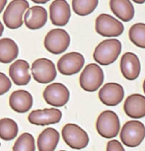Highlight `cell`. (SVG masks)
<instances>
[{
	"label": "cell",
	"mask_w": 145,
	"mask_h": 151,
	"mask_svg": "<svg viewBox=\"0 0 145 151\" xmlns=\"http://www.w3.org/2000/svg\"><path fill=\"white\" fill-rule=\"evenodd\" d=\"M121 52V44L116 39L106 40L97 45L93 58L101 65L113 63Z\"/></svg>",
	"instance_id": "cell-1"
},
{
	"label": "cell",
	"mask_w": 145,
	"mask_h": 151,
	"mask_svg": "<svg viewBox=\"0 0 145 151\" xmlns=\"http://www.w3.org/2000/svg\"><path fill=\"white\" fill-rule=\"evenodd\" d=\"M29 9V2L26 0H13L8 4L3 14V22L9 29H18L23 25L24 13Z\"/></svg>",
	"instance_id": "cell-2"
},
{
	"label": "cell",
	"mask_w": 145,
	"mask_h": 151,
	"mask_svg": "<svg viewBox=\"0 0 145 151\" xmlns=\"http://www.w3.org/2000/svg\"><path fill=\"white\" fill-rule=\"evenodd\" d=\"M80 86L87 92H95L104 82V72L98 64L90 63L81 72Z\"/></svg>",
	"instance_id": "cell-3"
},
{
	"label": "cell",
	"mask_w": 145,
	"mask_h": 151,
	"mask_svg": "<svg viewBox=\"0 0 145 151\" xmlns=\"http://www.w3.org/2000/svg\"><path fill=\"white\" fill-rule=\"evenodd\" d=\"M145 138V127L139 121H129L123 124L121 130V139L124 145L136 147Z\"/></svg>",
	"instance_id": "cell-4"
},
{
	"label": "cell",
	"mask_w": 145,
	"mask_h": 151,
	"mask_svg": "<svg viewBox=\"0 0 145 151\" xmlns=\"http://www.w3.org/2000/svg\"><path fill=\"white\" fill-rule=\"evenodd\" d=\"M97 132L105 138H113L119 132V119L113 111H105L97 119Z\"/></svg>",
	"instance_id": "cell-5"
},
{
	"label": "cell",
	"mask_w": 145,
	"mask_h": 151,
	"mask_svg": "<svg viewBox=\"0 0 145 151\" xmlns=\"http://www.w3.org/2000/svg\"><path fill=\"white\" fill-rule=\"evenodd\" d=\"M45 47L53 55H60L67 50L70 45V36L62 29L50 31L45 38Z\"/></svg>",
	"instance_id": "cell-6"
},
{
	"label": "cell",
	"mask_w": 145,
	"mask_h": 151,
	"mask_svg": "<svg viewBox=\"0 0 145 151\" xmlns=\"http://www.w3.org/2000/svg\"><path fill=\"white\" fill-rule=\"evenodd\" d=\"M64 142L72 149H83L89 143V136L84 129L75 124H67L62 129Z\"/></svg>",
	"instance_id": "cell-7"
},
{
	"label": "cell",
	"mask_w": 145,
	"mask_h": 151,
	"mask_svg": "<svg viewBox=\"0 0 145 151\" xmlns=\"http://www.w3.org/2000/svg\"><path fill=\"white\" fill-rule=\"evenodd\" d=\"M33 78L41 84H47L56 78V67L47 58H39L33 62L31 67Z\"/></svg>",
	"instance_id": "cell-8"
},
{
	"label": "cell",
	"mask_w": 145,
	"mask_h": 151,
	"mask_svg": "<svg viewBox=\"0 0 145 151\" xmlns=\"http://www.w3.org/2000/svg\"><path fill=\"white\" fill-rule=\"evenodd\" d=\"M123 23L108 14H101L96 19V32L103 37H118L123 33Z\"/></svg>",
	"instance_id": "cell-9"
},
{
	"label": "cell",
	"mask_w": 145,
	"mask_h": 151,
	"mask_svg": "<svg viewBox=\"0 0 145 151\" xmlns=\"http://www.w3.org/2000/svg\"><path fill=\"white\" fill-rule=\"evenodd\" d=\"M45 101L53 107H63L69 101L70 93L62 83H52L45 87L42 93Z\"/></svg>",
	"instance_id": "cell-10"
},
{
	"label": "cell",
	"mask_w": 145,
	"mask_h": 151,
	"mask_svg": "<svg viewBox=\"0 0 145 151\" xmlns=\"http://www.w3.org/2000/svg\"><path fill=\"white\" fill-rule=\"evenodd\" d=\"M84 56L79 52H69L59 58L57 69L63 75H73L78 73L84 66Z\"/></svg>",
	"instance_id": "cell-11"
},
{
	"label": "cell",
	"mask_w": 145,
	"mask_h": 151,
	"mask_svg": "<svg viewBox=\"0 0 145 151\" xmlns=\"http://www.w3.org/2000/svg\"><path fill=\"white\" fill-rule=\"evenodd\" d=\"M62 113L56 108H50L44 110H35L30 113L28 119L34 125L45 127L48 124H55L60 122Z\"/></svg>",
	"instance_id": "cell-12"
},
{
	"label": "cell",
	"mask_w": 145,
	"mask_h": 151,
	"mask_svg": "<svg viewBox=\"0 0 145 151\" xmlns=\"http://www.w3.org/2000/svg\"><path fill=\"white\" fill-rule=\"evenodd\" d=\"M124 90L118 83H107L100 89L99 98L101 102L106 106H116L123 101Z\"/></svg>",
	"instance_id": "cell-13"
},
{
	"label": "cell",
	"mask_w": 145,
	"mask_h": 151,
	"mask_svg": "<svg viewBox=\"0 0 145 151\" xmlns=\"http://www.w3.org/2000/svg\"><path fill=\"white\" fill-rule=\"evenodd\" d=\"M71 11L66 0H55L50 6V18L55 26H65L70 19Z\"/></svg>",
	"instance_id": "cell-14"
},
{
	"label": "cell",
	"mask_w": 145,
	"mask_h": 151,
	"mask_svg": "<svg viewBox=\"0 0 145 151\" xmlns=\"http://www.w3.org/2000/svg\"><path fill=\"white\" fill-rule=\"evenodd\" d=\"M30 64L24 59H17L9 67V76L13 83L18 86H24L31 81Z\"/></svg>",
	"instance_id": "cell-15"
},
{
	"label": "cell",
	"mask_w": 145,
	"mask_h": 151,
	"mask_svg": "<svg viewBox=\"0 0 145 151\" xmlns=\"http://www.w3.org/2000/svg\"><path fill=\"white\" fill-rule=\"evenodd\" d=\"M140 61L138 56L132 52H126L121 59V70L127 80H135L140 74Z\"/></svg>",
	"instance_id": "cell-16"
},
{
	"label": "cell",
	"mask_w": 145,
	"mask_h": 151,
	"mask_svg": "<svg viewBox=\"0 0 145 151\" xmlns=\"http://www.w3.org/2000/svg\"><path fill=\"white\" fill-rule=\"evenodd\" d=\"M33 96L26 90H16L10 95L9 105L14 112L24 114L29 112L33 106Z\"/></svg>",
	"instance_id": "cell-17"
},
{
	"label": "cell",
	"mask_w": 145,
	"mask_h": 151,
	"mask_svg": "<svg viewBox=\"0 0 145 151\" xmlns=\"http://www.w3.org/2000/svg\"><path fill=\"white\" fill-rule=\"evenodd\" d=\"M25 25L30 30H39L45 25L47 21V12L42 6H33L29 8L23 18Z\"/></svg>",
	"instance_id": "cell-18"
},
{
	"label": "cell",
	"mask_w": 145,
	"mask_h": 151,
	"mask_svg": "<svg viewBox=\"0 0 145 151\" xmlns=\"http://www.w3.org/2000/svg\"><path fill=\"white\" fill-rule=\"evenodd\" d=\"M124 113L131 119H141L145 116V97L140 94L128 96L123 105Z\"/></svg>",
	"instance_id": "cell-19"
},
{
	"label": "cell",
	"mask_w": 145,
	"mask_h": 151,
	"mask_svg": "<svg viewBox=\"0 0 145 151\" xmlns=\"http://www.w3.org/2000/svg\"><path fill=\"white\" fill-rule=\"evenodd\" d=\"M59 141V133L55 129L47 127L38 137L39 151H55Z\"/></svg>",
	"instance_id": "cell-20"
},
{
	"label": "cell",
	"mask_w": 145,
	"mask_h": 151,
	"mask_svg": "<svg viewBox=\"0 0 145 151\" xmlns=\"http://www.w3.org/2000/svg\"><path fill=\"white\" fill-rule=\"evenodd\" d=\"M110 7L113 13L123 22L130 21L134 16V8L129 0H110Z\"/></svg>",
	"instance_id": "cell-21"
},
{
	"label": "cell",
	"mask_w": 145,
	"mask_h": 151,
	"mask_svg": "<svg viewBox=\"0 0 145 151\" xmlns=\"http://www.w3.org/2000/svg\"><path fill=\"white\" fill-rule=\"evenodd\" d=\"M19 55V47L12 39L0 40V62L4 64L15 60Z\"/></svg>",
	"instance_id": "cell-22"
},
{
	"label": "cell",
	"mask_w": 145,
	"mask_h": 151,
	"mask_svg": "<svg viewBox=\"0 0 145 151\" xmlns=\"http://www.w3.org/2000/svg\"><path fill=\"white\" fill-rule=\"evenodd\" d=\"M18 132V124L14 119L9 118H4L0 119V138L2 140H12L17 136Z\"/></svg>",
	"instance_id": "cell-23"
},
{
	"label": "cell",
	"mask_w": 145,
	"mask_h": 151,
	"mask_svg": "<svg viewBox=\"0 0 145 151\" xmlns=\"http://www.w3.org/2000/svg\"><path fill=\"white\" fill-rule=\"evenodd\" d=\"M99 0H72V9L79 16L89 15L98 6Z\"/></svg>",
	"instance_id": "cell-24"
},
{
	"label": "cell",
	"mask_w": 145,
	"mask_h": 151,
	"mask_svg": "<svg viewBox=\"0 0 145 151\" xmlns=\"http://www.w3.org/2000/svg\"><path fill=\"white\" fill-rule=\"evenodd\" d=\"M129 39L132 44L141 48H145V24L136 23L129 29Z\"/></svg>",
	"instance_id": "cell-25"
},
{
	"label": "cell",
	"mask_w": 145,
	"mask_h": 151,
	"mask_svg": "<svg viewBox=\"0 0 145 151\" xmlns=\"http://www.w3.org/2000/svg\"><path fill=\"white\" fill-rule=\"evenodd\" d=\"M36 143L34 136L29 132L23 133L14 143L13 151H35Z\"/></svg>",
	"instance_id": "cell-26"
},
{
	"label": "cell",
	"mask_w": 145,
	"mask_h": 151,
	"mask_svg": "<svg viewBox=\"0 0 145 151\" xmlns=\"http://www.w3.org/2000/svg\"><path fill=\"white\" fill-rule=\"evenodd\" d=\"M12 82L4 73L0 72V96L6 94L11 89Z\"/></svg>",
	"instance_id": "cell-27"
},
{
	"label": "cell",
	"mask_w": 145,
	"mask_h": 151,
	"mask_svg": "<svg viewBox=\"0 0 145 151\" xmlns=\"http://www.w3.org/2000/svg\"><path fill=\"white\" fill-rule=\"evenodd\" d=\"M107 151H126L121 143L118 140H111L108 142Z\"/></svg>",
	"instance_id": "cell-28"
},
{
	"label": "cell",
	"mask_w": 145,
	"mask_h": 151,
	"mask_svg": "<svg viewBox=\"0 0 145 151\" xmlns=\"http://www.w3.org/2000/svg\"><path fill=\"white\" fill-rule=\"evenodd\" d=\"M6 3H7V0H0V13H1L2 10L4 9Z\"/></svg>",
	"instance_id": "cell-29"
},
{
	"label": "cell",
	"mask_w": 145,
	"mask_h": 151,
	"mask_svg": "<svg viewBox=\"0 0 145 151\" xmlns=\"http://www.w3.org/2000/svg\"><path fill=\"white\" fill-rule=\"evenodd\" d=\"M33 2H35V3H41V4H45L47 3V1H50V0H32Z\"/></svg>",
	"instance_id": "cell-30"
},
{
	"label": "cell",
	"mask_w": 145,
	"mask_h": 151,
	"mask_svg": "<svg viewBox=\"0 0 145 151\" xmlns=\"http://www.w3.org/2000/svg\"><path fill=\"white\" fill-rule=\"evenodd\" d=\"M3 31H4V26L2 25L1 21H0V37L2 36V34H3Z\"/></svg>",
	"instance_id": "cell-31"
},
{
	"label": "cell",
	"mask_w": 145,
	"mask_h": 151,
	"mask_svg": "<svg viewBox=\"0 0 145 151\" xmlns=\"http://www.w3.org/2000/svg\"><path fill=\"white\" fill-rule=\"evenodd\" d=\"M132 1H134L135 3H138V4H142L145 2V0H132Z\"/></svg>",
	"instance_id": "cell-32"
},
{
	"label": "cell",
	"mask_w": 145,
	"mask_h": 151,
	"mask_svg": "<svg viewBox=\"0 0 145 151\" xmlns=\"http://www.w3.org/2000/svg\"><path fill=\"white\" fill-rule=\"evenodd\" d=\"M143 91H144V93H145V80L143 82Z\"/></svg>",
	"instance_id": "cell-33"
},
{
	"label": "cell",
	"mask_w": 145,
	"mask_h": 151,
	"mask_svg": "<svg viewBox=\"0 0 145 151\" xmlns=\"http://www.w3.org/2000/svg\"><path fill=\"white\" fill-rule=\"evenodd\" d=\"M60 151H65V150H60Z\"/></svg>",
	"instance_id": "cell-34"
}]
</instances>
